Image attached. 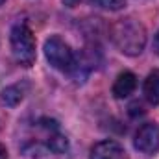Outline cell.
Wrapping results in <instances>:
<instances>
[{
    "mask_svg": "<svg viewBox=\"0 0 159 159\" xmlns=\"http://www.w3.org/2000/svg\"><path fill=\"white\" fill-rule=\"evenodd\" d=\"M111 39L122 54L139 56L146 44V30L139 20L124 19L111 28Z\"/></svg>",
    "mask_w": 159,
    "mask_h": 159,
    "instance_id": "cell-1",
    "label": "cell"
},
{
    "mask_svg": "<svg viewBox=\"0 0 159 159\" xmlns=\"http://www.w3.org/2000/svg\"><path fill=\"white\" fill-rule=\"evenodd\" d=\"M44 56L48 63L61 70V72H76L78 70V59L72 52V48L57 35H52L44 43Z\"/></svg>",
    "mask_w": 159,
    "mask_h": 159,
    "instance_id": "cell-2",
    "label": "cell"
},
{
    "mask_svg": "<svg viewBox=\"0 0 159 159\" xmlns=\"http://www.w3.org/2000/svg\"><path fill=\"white\" fill-rule=\"evenodd\" d=\"M11 52L15 56V59L24 65V67H32L35 61V37L32 34V30L19 22L11 28Z\"/></svg>",
    "mask_w": 159,
    "mask_h": 159,
    "instance_id": "cell-3",
    "label": "cell"
},
{
    "mask_svg": "<svg viewBox=\"0 0 159 159\" xmlns=\"http://www.w3.org/2000/svg\"><path fill=\"white\" fill-rule=\"evenodd\" d=\"M135 148L143 154H156L159 150V124L148 122L135 133Z\"/></svg>",
    "mask_w": 159,
    "mask_h": 159,
    "instance_id": "cell-4",
    "label": "cell"
},
{
    "mask_svg": "<svg viewBox=\"0 0 159 159\" xmlns=\"http://www.w3.org/2000/svg\"><path fill=\"white\" fill-rule=\"evenodd\" d=\"M91 159H124V148L115 141H100L93 146Z\"/></svg>",
    "mask_w": 159,
    "mask_h": 159,
    "instance_id": "cell-5",
    "label": "cell"
},
{
    "mask_svg": "<svg viewBox=\"0 0 159 159\" xmlns=\"http://www.w3.org/2000/svg\"><path fill=\"white\" fill-rule=\"evenodd\" d=\"M135 87H137L135 74L129 70H124L117 76L115 83H113V94H115V98H128L135 91Z\"/></svg>",
    "mask_w": 159,
    "mask_h": 159,
    "instance_id": "cell-6",
    "label": "cell"
},
{
    "mask_svg": "<svg viewBox=\"0 0 159 159\" xmlns=\"http://www.w3.org/2000/svg\"><path fill=\"white\" fill-rule=\"evenodd\" d=\"M144 98L152 104V106H159V69L152 70L146 80H144V87H143Z\"/></svg>",
    "mask_w": 159,
    "mask_h": 159,
    "instance_id": "cell-7",
    "label": "cell"
},
{
    "mask_svg": "<svg viewBox=\"0 0 159 159\" xmlns=\"http://www.w3.org/2000/svg\"><path fill=\"white\" fill-rule=\"evenodd\" d=\"M22 100V89L20 85H11L2 93V102L7 106H17Z\"/></svg>",
    "mask_w": 159,
    "mask_h": 159,
    "instance_id": "cell-8",
    "label": "cell"
},
{
    "mask_svg": "<svg viewBox=\"0 0 159 159\" xmlns=\"http://www.w3.org/2000/svg\"><path fill=\"white\" fill-rule=\"evenodd\" d=\"M93 2L104 9H109V11H119L126 6V0H93Z\"/></svg>",
    "mask_w": 159,
    "mask_h": 159,
    "instance_id": "cell-9",
    "label": "cell"
},
{
    "mask_svg": "<svg viewBox=\"0 0 159 159\" xmlns=\"http://www.w3.org/2000/svg\"><path fill=\"white\" fill-rule=\"evenodd\" d=\"M48 146H50L54 152L61 154V152H65V150H67V139H65L63 135H54V137H50Z\"/></svg>",
    "mask_w": 159,
    "mask_h": 159,
    "instance_id": "cell-10",
    "label": "cell"
},
{
    "mask_svg": "<svg viewBox=\"0 0 159 159\" xmlns=\"http://www.w3.org/2000/svg\"><path fill=\"white\" fill-rule=\"evenodd\" d=\"M154 50L159 56V30H157V34H156V39H154Z\"/></svg>",
    "mask_w": 159,
    "mask_h": 159,
    "instance_id": "cell-11",
    "label": "cell"
},
{
    "mask_svg": "<svg viewBox=\"0 0 159 159\" xmlns=\"http://www.w3.org/2000/svg\"><path fill=\"white\" fill-rule=\"evenodd\" d=\"M0 159H7V150L0 144Z\"/></svg>",
    "mask_w": 159,
    "mask_h": 159,
    "instance_id": "cell-12",
    "label": "cell"
},
{
    "mask_svg": "<svg viewBox=\"0 0 159 159\" xmlns=\"http://www.w3.org/2000/svg\"><path fill=\"white\" fill-rule=\"evenodd\" d=\"M63 2H65V4H67L69 7H72V6H74V4H76L78 0H63Z\"/></svg>",
    "mask_w": 159,
    "mask_h": 159,
    "instance_id": "cell-13",
    "label": "cell"
},
{
    "mask_svg": "<svg viewBox=\"0 0 159 159\" xmlns=\"http://www.w3.org/2000/svg\"><path fill=\"white\" fill-rule=\"evenodd\" d=\"M4 2H6V0H0V6H2V4H4Z\"/></svg>",
    "mask_w": 159,
    "mask_h": 159,
    "instance_id": "cell-14",
    "label": "cell"
}]
</instances>
